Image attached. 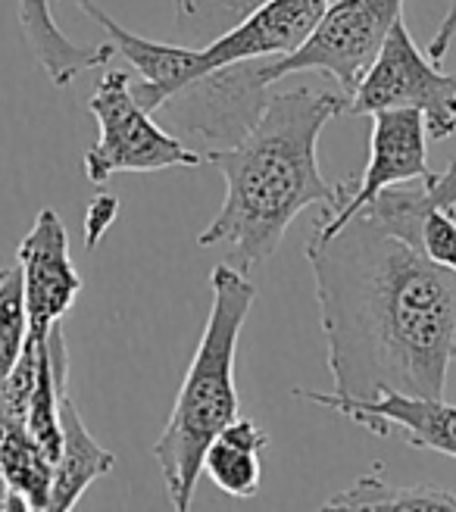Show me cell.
<instances>
[{
    "label": "cell",
    "instance_id": "1",
    "mask_svg": "<svg viewBox=\"0 0 456 512\" xmlns=\"http://www.w3.org/2000/svg\"><path fill=\"white\" fill-rule=\"evenodd\" d=\"M319 325L335 394L444 397L456 360V275L369 210L310 235Z\"/></svg>",
    "mask_w": 456,
    "mask_h": 512
},
{
    "label": "cell",
    "instance_id": "2",
    "mask_svg": "<svg viewBox=\"0 0 456 512\" xmlns=\"http://www.w3.org/2000/svg\"><path fill=\"white\" fill-rule=\"evenodd\" d=\"M347 113L344 91L291 88L269 94L250 132L222 150H207L204 163L225 178V200L216 219L197 235L200 247L232 244L241 272L272 260L291 222L310 207L335 210L344 182L332 185L319 169V135Z\"/></svg>",
    "mask_w": 456,
    "mask_h": 512
},
{
    "label": "cell",
    "instance_id": "3",
    "mask_svg": "<svg viewBox=\"0 0 456 512\" xmlns=\"http://www.w3.org/2000/svg\"><path fill=\"white\" fill-rule=\"evenodd\" d=\"M210 316L175 397L172 416L154 444L172 512H191L204 453L216 434L238 419L235 356L241 328L257 300L247 272L219 263L210 275Z\"/></svg>",
    "mask_w": 456,
    "mask_h": 512
},
{
    "label": "cell",
    "instance_id": "4",
    "mask_svg": "<svg viewBox=\"0 0 456 512\" xmlns=\"http://www.w3.org/2000/svg\"><path fill=\"white\" fill-rule=\"evenodd\" d=\"M88 113L97 122V141L85 150V175L94 185L110 182L119 172L194 169L204 163V153L166 132L157 116L138 104L129 72L110 69L100 75L88 97Z\"/></svg>",
    "mask_w": 456,
    "mask_h": 512
},
{
    "label": "cell",
    "instance_id": "5",
    "mask_svg": "<svg viewBox=\"0 0 456 512\" xmlns=\"http://www.w3.org/2000/svg\"><path fill=\"white\" fill-rule=\"evenodd\" d=\"M266 63L269 57H253L197 75L154 110L157 122L179 141H200V153L238 144L269 100Z\"/></svg>",
    "mask_w": 456,
    "mask_h": 512
},
{
    "label": "cell",
    "instance_id": "6",
    "mask_svg": "<svg viewBox=\"0 0 456 512\" xmlns=\"http://www.w3.org/2000/svg\"><path fill=\"white\" fill-rule=\"evenodd\" d=\"M382 110H416L428 138L447 141L456 132V72H441L397 19L360 85L347 94V113L372 116Z\"/></svg>",
    "mask_w": 456,
    "mask_h": 512
},
{
    "label": "cell",
    "instance_id": "7",
    "mask_svg": "<svg viewBox=\"0 0 456 512\" xmlns=\"http://www.w3.org/2000/svg\"><path fill=\"white\" fill-rule=\"evenodd\" d=\"M397 19H403V0H332L307 41L285 57H269L266 79L275 85L294 72H325L350 94Z\"/></svg>",
    "mask_w": 456,
    "mask_h": 512
},
{
    "label": "cell",
    "instance_id": "8",
    "mask_svg": "<svg viewBox=\"0 0 456 512\" xmlns=\"http://www.w3.org/2000/svg\"><path fill=\"white\" fill-rule=\"evenodd\" d=\"M428 128L422 113L416 110H382L372 113V135H369V163L360 182H344V194L335 210L316 219L313 235H332L338 228L372 203L382 191L410 185L428 178Z\"/></svg>",
    "mask_w": 456,
    "mask_h": 512
},
{
    "label": "cell",
    "instance_id": "9",
    "mask_svg": "<svg viewBox=\"0 0 456 512\" xmlns=\"http://www.w3.org/2000/svg\"><path fill=\"white\" fill-rule=\"evenodd\" d=\"M16 266L22 272L25 316H29V338L44 341L50 328L72 310L82 294V275L69 256L66 225L54 210H41L29 235L19 241Z\"/></svg>",
    "mask_w": 456,
    "mask_h": 512
},
{
    "label": "cell",
    "instance_id": "10",
    "mask_svg": "<svg viewBox=\"0 0 456 512\" xmlns=\"http://www.w3.org/2000/svg\"><path fill=\"white\" fill-rule=\"evenodd\" d=\"M297 397L347 416L378 438L400 431L413 450H435L456 459V406L444 397H407L394 391L375 400H350L335 391H297Z\"/></svg>",
    "mask_w": 456,
    "mask_h": 512
},
{
    "label": "cell",
    "instance_id": "11",
    "mask_svg": "<svg viewBox=\"0 0 456 512\" xmlns=\"http://www.w3.org/2000/svg\"><path fill=\"white\" fill-rule=\"evenodd\" d=\"M82 10H88L94 0H75ZM16 13L22 35L29 41L32 54L38 66L47 72V79L57 88H66L75 82V75H82L88 69L107 66L110 57L116 54L113 44H75L60 32V25L50 13V0H16Z\"/></svg>",
    "mask_w": 456,
    "mask_h": 512
},
{
    "label": "cell",
    "instance_id": "12",
    "mask_svg": "<svg viewBox=\"0 0 456 512\" xmlns=\"http://www.w3.org/2000/svg\"><path fill=\"white\" fill-rule=\"evenodd\" d=\"M60 428L63 447L54 463V481H50V497L44 512H72L91 484L110 475L116 466V456L91 438L72 394H66L60 403Z\"/></svg>",
    "mask_w": 456,
    "mask_h": 512
},
{
    "label": "cell",
    "instance_id": "13",
    "mask_svg": "<svg viewBox=\"0 0 456 512\" xmlns=\"http://www.w3.org/2000/svg\"><path fill=\"white\" fill-rule=\"evenodd\" d=\"M269 447V431L253 419H235L225 425L204 453L200 475H207L228 497L250 500L260 491L263 463L260 456Z\"/></svg>",
    "mask_w": 456,
    "mask_h": 512
},
{
    "label": "cell",
    "instance_id": "14",
    "mask_svg": "<svg viewBox=\"0 0 456 512\" xmlns=\"http://www.w3.org/2000/svg\"><path fill=\"white\" fill-rule=\"evenodd\" d=\"M319 512H456V494L425 488V484L400 488V484L385 481L375 469L335 497H328Z\"/></svg>",
    "mask_w": 456,
    "mask_h": 512
},
{
    "label": "cell",
    "instance_id": "15",
    "mask_svg": "<svg viewBox=\"0 0 456 512\" xmlns=\"http://www.w3.org/2000/svg\"><path fill=\"white\" fill-rule=\"evenodd\" d=\"M0 472H4L10 491L29 503L32 512L47 509L54 463L38 447L25 422L7 416H0Z\"/></svg>",
    "mask_w": 456,
    "mask_h": 512
},
{
    "label": "cell",
    "instance_id": "16",
    "mask_svg": "<svg viewBox=\"0 0 456 512\" xmlns=\"http://www.w3.org/2000/svg\"><path fill=\"white\" fill-rule=\"evenodd\" d=\"M175 4V32L188 44L185 47H207L238 29L269 0H172Z\"/></svg>",
    "mask_w": 456,
    "mask_h": 512
},
{
    "label": "cell",
    "instance_id": "17",
    "mask_svg": "<svg viewBox=\"0 0 456 512\" xmlns=\"http://www.w3.org/2000/svg\"><path fill=\"white\" fill-rule=\"evenodd\" d=\"M25 341H29V316H25L22 272L13 266L0 272V381L19 363Z\"/></svg>",
    "mask_w": 456,
    "mask_h": 512
},
{
    "label": "cell",
    "instance_id": "18",
    "mask_svg": "<svg viewBox=\"0 0 456 512\" xmlns=\"http://www.w3.org/2000/svg\"><path fill=\"white\" fill-rule=\"evenodd\" d=\"M419 247L428 260L456 275V225L450 222L447 210L428 207L419 225Z\"/></svg>",
    "mask_w": 456,
    "mask_h": 512
},
{
    "label": "cell",
    "instance_id": "19",
    "mask_svg": "<svg viewBox=\"0 0 456 512\" xmlns=\"http://www.w3.org/2000/svg\"><path fill=\"white\" fill-rule=\"evenodd\" d=\"M119 216V197L116 194H97L88 210H85V247L94 250L100 241H104V235L113 228Z\"/></svg>",
    "mask_w": 456,
    "mask_h": 512
},
{
    "label": "cell",
    "instance_id": "20",
    "mask_svg": "<svg viewBox=\"0 0 456 512\" xmlns=\"http://www.w3.org/2000/svg\"><path fill=\"white\" fill-rule=\"evenodd\" d=\"M425 191H428V200H432L435 207H441V210L456 207V160H450V166L444 172L428 175Z\"/></svg>",
    "mask_w": 456,
    "mask_h": 512
},
{
    "label": "cell",
    "instance_id": "21",
    "mask_svg": "<svg viewBox=\"0 0 456 512\" xmlns=\"http://www.w3.org/2000/svg\"><path fill=\"white\" fill-rule=\"evenodd\" d=\"M453 38H456V0H450V7H447L444 19L438 25V32L432 35V44H428V60H432L435 66H441L444 57H447V50H450V44H453Z\"/></svg>",
    "mask_w": 456,
    "mask_h": 512
},
{
    "label": "cell",
    "instance_id": "22",
    "mask_svg": "<svg viewBox=\"0 0 456 512\" xmlns=\"http://www.w3.org/2000/svg\"><path fill=\"white\" fill-rule=\"evenodd\" d=\"M7 503H10V484H7L4 472H0V512H7Z\"/></svg>",
    "mask_w": 456,
    "mask_h": 512
},
{
    "label": "cell",
    "instance_id": "23",
    "mask_svg": "<svg viewBox=\"0 0 456 512\" xmlns=\"http://www.w3.org/2000/svg\"><path fill=\"white\" fill-rule=\"evenodd\" d=\"M447 216H450V222L456 225V207H447Z\"/></svg>",
    "mask_w": 456,
    "mask_h": 512
}]
</instances>
